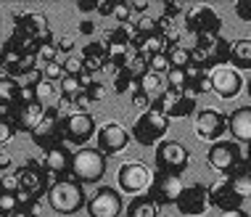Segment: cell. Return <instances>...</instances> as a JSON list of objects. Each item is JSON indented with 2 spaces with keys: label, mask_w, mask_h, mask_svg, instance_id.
Returning a JSON list of instances; mask_svg holds the SVG:
<instances>
[{
  "label": "cell",
  "mask_w": 251,
  "mask_h": 217,
  "mask_svg": "<svg viewBox=\"0 0 251 217\" xmlns=\"http://www.w3.org/2000/svg\"><path fill=\"white\" fill-rule=\"evenodd\" d=\"M132 104L135 106H138L140 108V111H148V108H151L153 104H151V101H148L146 96H143V93H138V90H132Z\"/></svg>",
  "instance_id": "50"
},
{
  "label": "cell",
  "mask_w": 251,
  "mask_h": 217,
  "mask_svg": "<svg viewBox=\"0 0 251 217\" xmlns=\"http://www.w3.org/2000/svg\"><path fill=\"white\" fill-rule=\"evenodd\" d=\"M148 69L156 72V74H164L169 72V61H167V53H159V56H151V61H148Z\"/></svg>",
  "instance_id": "45"
},
{
  "label": "cell",
  "mask_w": 251,
  "mask_h": 217,
  "mask_svg": "<svg viewBox=\"0 0 251 217\" xmlns=\"http://www.w3.org/2000/svg\"><path fill=\"white\" fill-rule=\"evenodd\" d=\"M96 119L90 111H72L61 122V140L69 146H85L96 135Z\"/></svg>",
  "instance_id": "8"
},
{
  "label": "cell",
  "mask_w": 251,
  "mask_h": 217,
  "mask_svg": "<svg viewBox=\"0 0 251 217\" xmlns=\"http://www.w3.org/2000/svg\"><path fill=\"white\" fill-rule=\"evenodd\" d=\"M61 122H64V114L58 111V106H48L43 111V119L37 122V127L29 133L32 143L37 148H45V151L56 143H64L61 140Z\"/></svg>",
  "instance_id": "12"
},
{
  "label": "cell",
  "mask_w": 251,
  "mask_h": 217,
  "mask_svg": "<svg viewBox=\"0 0 251 217\" xmlns=\"http://www.w3.org/2000/svg\"><path fill=\"white\" fill-rule=\"evenodd\" d=\"M111 16L117 19L119 24H130V19H132L130 3H114V13H111Z\"/></svg>",
  "instance_id": "46"
},
{
  "label": "cell",
  "mask_w": 251,
  "mask_h": 217,
  "mask_svg": "<svg viewBox=\"0 0 251 217\" xmlns=\"http://www.w3.org/2000/svg\"><path fill=\"white\" fill-rule=\"evenodd\" d=\"M206 162H209V167L217 169L225 178V175H233L246 162V154H243L241 143H235V140H217L206 151Z\"/></svg>",
  "instance_id": "7"
},
{
  "label": "cell",
  "mask_w": 251,
  "mask_h": 217,
  "mask_svg": "<svg viewBox=\"0 0 251 217\" xmlns=\"http://www.w3.org/2000/svg\"><path fill=\"white\" fill-rule=\"evenodd\" d=\"M153 108H159L167 119H182L196 111V96L188 90H164L159 101H153Z\"/></svg>",
  "instance_id": "13"
},
{
  "label": "cell",
  "mask_w": 251,
  "mask_h": 217,
  "mask_svg": "<svg viewBox=\"0 0 251 217\" xmlns=\"http://www.w3.org/2000/svg\"><path fill=\"white\" fill-rule=\"evenodd\" d=\"M230 66L233 69H251V37L235 40L230 45Z\"/></svg>",
  "instance_id": "28"
},
{
  "label": "cell",
  "mask_w": 251,
  "mask_h": 217,
  "mask_svg": "<svg viewBox=\"0 0 251 217\" xmlns=\"http://www.w3.org/2000/svg\"><path fill=\"white\" fill-rule=\"evenodd\" d=\"M159 204L148 193H140L127 204V217H159Z\"/></svg>",
  "instance_id": "29"
},
{
  "label": "cell",
  "mask_w": 251,
  "mask_h": 217,
  "mask_svg": "<svg viewBox=\"0 0 251 217\" xmlns=\"http://www.w3.org/2000/svg\"><path fill=\"white\" fill-rule=\"evenodd\" d=\"M43 111L45 108L40 106L37 101H32V104H13L5 114L11 117L16 133H32L37 127V122L43 119Z\"/></svg>",
  "instance_id": "22"
},
{
  "label": "cell",
  "mask_w": 251,
  "mask_h": 217,
  "mask_svg": "<svg viewBox=\"0 0 251 217\" xmlns=\"http://www.w3.org/2000/svg\"><path fill=\"white\" fill-rule=\"evenodd\" d=\"M246 162L251 164V143H249V154H246Z\"/></svg>",
  "instance_id": "59"
},
{
  "label": "cell",
  "mask_w": 251,
  "mask_h": 217,
  "mask_svg": "<svg viewBox=\"0 0 251 217\" xmlns=\"http://www.w3.org/2000/svg\"><path fill=\"white\" fill-rule=\"evenodd\" d=\"M13 135H16V127H13L11 117L5 111H0V148H3L5 143H11Z\"/></svg>",
  "instance_id": "40"
},
{
  "label": "cell",
  "mask_w": 251,
  "mask_h": 217,
  "mask_svg": "<svg viewBox=\"0 0 251 217\" xmlns=\"http://www.w3.org/2000/svg\"><path fill=\"white\" fill-rule=\"evenodd\" d=\"M37 77L48 80V82H61V77H64V66H61L58 61H50V64H40Z\"/></svg>",
  "instance_id": "37"
},
{
  "label": "cell",
  "mask_w": 251,
  "mask_h": 217,
  "mask_svg": "<svg viewBox=\"0 0 251 217\" xmlns=\"http://www.w3.org/2000/svg\"><path fill=\"white\" fill-rule=\"evenodd\" d=\"M212 90V69H201V66H188V93L201 96V93Z\"/></svg>",
  "instance_id": "27"
},
{
  "label": "cell",
  "mask_w": 251,
  "mask_h": 217,
  "mask_svg": "<svg viewBox=\"0 0 251 217\" xmlns=\"http://www.w3.org/2000/svg\"><path fill=\"white\" fill-rule=\"evenodd\" d=\"M167 130H169V119L159 111V108L151 106L148 111H143L138 119H135L130 135L140 146H159L161 140H164Z\"/></svg>",
  "instance_id": "6"
},
{
  "label": "cell",
  "mask_w": 251,
  "mask_h": 217,
  "mask_svg": "<svg viewBox=\"0 0 251 217\" xmlns=\"http://www.w3.org/2000/svg\"><path fill=\"white\" fill-rule=\"evenodd\" d=\"M227 130L235 143H251V106H241L227 114Z\"/></svg>",
  "instance_id": "24"
},
{
  "label": "cell",
  "mask_w": 251,
  "mask_h": 217,
  "mask_svg": "<svg viewBox=\"0 0 251 217\" xmlns=\"http://www.w3.org/2000/svg\"><path fill=\"white\" fill-rule=\"evenodd\" d=\"M72 157H74V154L66 148V143H56V146H50L48 151H45L43 164L50 172L53 183L64 180V178H72Z\"/></svg>",
  "instance_id": "21"
},
{
  "label": "cell",
  "mask_w": 251,
  "mask_h": 217,
  "mask_svg": "<svg viewBox=\"0 0 251 217\" xmlns=\"http://www.w3.org/2000/svg\"><path fill=\"white\" fill-rule=\"evenodd\" d=\"M16 178H19V193H26V196H48L50 186H53V178L50 172L45 169V164L40 159H26L22 167L16 169Z\"/></svg>",
  "instance_id": "5"
},
{
  "label": "cell",
  "mask_w": 251,
  "mask_h": 217,
  "mask_svg": "<svg viewBox=\"0 0 251 217\" xmlns=\"http://www.w3.org/2000/svg\"><path fill=\"white\" fill-rule=\"evenodd\" d=\"M98 13H100V16H111V13H114V0H108V3H98Z\"/></svg>",
  "instance_id": "54"
},
{
  "label": "cell",
  "mask_w": 251,
  "mask_h": 217,
  "mask_svg": "<svg viewBox=\"0 0 251 217\" xmlns=\"http://www.w3.org/2000/svg\"><path fill=\"white\" fill-rule=\"evenodd\" d=\"M167 61H169V69H188L191 66V51L182 48V45H172L167 51Z\"/></svg>",
  "instance_id": "34"
},
{
  "label": "cell",
  "mask_w": 251,
  "mask_h": 217,
  "mask_svg": "<svg viewBox=\"0 0 251 217\" xmlns=\"http://www.w3.org/2000/svg\"><path fill=\"white\" fill-rule=\"evenodd\" d=\"M19 207V193H3L0 191V215L11 217Z\"/></svg>",
  "instance_id": "41"
},
{
  "label": "cell",
  "mask_w": 251,
  "mask_h": 217,
  "mask_svg": "<svg viewBox=\"0 0 251 217\" xmlns=\"http://www.w3.org/2000/svg\"><path fill=\"white\" fill-rule=\"evenodd\" d=\"M241 204H243V199L233 191L227 175L220 178L214 186H209V207H217L220 212H230V209H241Z\"/></svg>",
  "instance_id": "23"
},
{
  "label": "cell",
  "mask_w": 251,
  "mask_h": 217,
  "mask_svg": "<svg viewBox=\"0 0 251 217\" xmlns=\"http://www.w3.org/2000/svg\"><path fill=\"white\" fill-rule=\"evenodd\" d=\"M227 180H230L233 191L238 193L241 199H249V196H251V164H249V162H243L233 175H227Z\"/></svg>",
  "instance_id": "30"
},
{
  "label": "cell",
  "mask_w": 251,
  "mask_h": 217,
  "mask_svg": "<svg viewBox=\"0 0 251 217\" xmlns=\"http://www.w3.org/2000/svg\"><path fill=\"white\" fill-rule=\"evenodd\" d=\"M77 8L79 11H98V3H96V0H79V3H77Z\"/></svg>",
  "instance_id": "53"
},
{
  "label": "cell",
  "mask_w": 251,
  "mask_h": 217,
  "mask_svg": "<svg viewBox=\"0 0 251 217\" xmlns=\"http://www.w3.org/2000/svg\"><path fill=\"white\" fill-rule=\"evenodd\" d=\"M87 106H90V101H87L85 93H79V96L72 101V111H87Z\"/></svg>",
  "instance_id": "51"
},
{
  "label": "cell",
  "mask_w": 251,
  "mask_h": 217,
  "mask_svg": "<svg viewBox=\"0 0 251 217\" xmlns=\"http://www.w3.org/2000/svg\"><path fill=\"white\" fill-rule=\"evenodd\" d=\"M233 11L241 22H251V0H235Z\"/></svg>",
  "instance_id": "48"
},
{
  "label": "cell",
  "mask_w": 251,
  "mask_h": 217,
  "mask_svg": "<svg viewBox=\"0 0 251 217\" xmlns=\"http://www.w3.org/2000/svg\"><path fill=\"white\" fill-rule=\"evenodd\" d=\"M85 96H87V101H90V104H96V101H103V98H106V85L98 82V80H93V82L85 87Z\"/></svg>",
  "instance_id": "43"
},
{
  "label": "cell",
  "mask_w": 251,
  "mask_h": 217,
  "mask_svg": "<svg viewBox=\"0 0 251 217\" xmlns=\"http://www.w3.org/2000/svg\"><path fill=\"white\" fill-rule=\"evenodd\" d=\"M0 191H3V193H19V178H16V172H8V175H3V178H0Z\"/></svg>",
  "instance_id": "47"
},
{
  "label": "cell",
  "mask_w": 251,
  "mask_h": 217,
  "mask_svg": "<svg viewBox=\"0 0 251 217\" xmlns=\"http://www.w3.org/2000/svg\"><path fill=\"white\" fill-rule=\"evenodd\" d=\"M106 175V157L98 148H77L72 157V178L79 186L87 183H100V178Z\"/></svg>",
  "instance_id": "4"
},
{
  "label": "cell",
  "mask_w": 251,
  "mask_h": 217,
  "mask_svg": "<svg viewBox=\"0 0 251 217\" xmlns=\"http://www.w3.org/2000/svg\"><path fill=\"white\" fill-rule=\"evenodd\" d=\"M11 35H19L24 40H29V43H40L45 35H50L48 29V19H45V13H35V11H22L13 16V32Z\"/></svg>",
  "instance_id": "16"
},
{
  "label": "cell",
  "mask_w": 251,
  "mask_h": 217,
  "mask_svg": "<svg viewBox=\"0 0 251 217\" xmlns=\"http://www.w3.org/2000/svg\"><path fill=\"white\" fill-rule=\"evenodd\" d=\"M11 167V157L5 151H0V169H8Z\"/></svg>",
  "instance_id": "58"
},
{
  "label": "cell",
  "mask_w": 251,
  "mask_h": 217,
  "mask_svg": "<svg viewBox=\"0 0 251 217\" xmlns=\"http://www.w3.org/2000/svg\"><path fill=\"white\" fill-rule=\"evenodd\" d=\"M48 204L53 212L58 215H77L79 209L87 204L85 199V191L74 178H64V180H56L48 191Z\"/></svg>",
  "instance_id": "3"
},
{
  "label": "cell",
  "mask_w": 251,
  "mask_h": 217,
  "mask_svg": "<svg viewBox=\"0 0 251 217\" xmlns=\"http://www.w3.org/2000/svg\"><path fill=\"white\" fill-rule=\"evenodd\" d=\"M175 207H177V212L185 215V217L203 215L209 209V186H203V183H191V186H185L180 191L177 201H175Z\"/></svg>",
  "instance_id": "19"
},
{
  "label": "cell",
  "mask_w": 251,
  "mask_h": 217,
  "mask_svg": "<svg viewBox=\"0 0 251 217\" xmlns=\"http://www.w3.org/2000/svg\"><path fill=\"white\" fill-rule=\"evenodd\" d=\"M132 24H135V32H138V35H156V32H159L156 29V19H151L148 13H143V16Z\"/></svg>",
  "instance_id": "42"
},
{
  "label": "cell",
  "mask_w": 251,
  "mask_h": 217,
  "mask_svg": "<svg viewBox=\"0 0 251 217\" xmlns=\"http://www.w3.org/2000/svg\"><path fill=\"white\" fill-rule=\"evenodd\" d=\"M220 217H251V215L243 212V209H230V212H222Z\"/></svg>",
  "instance_id": "57"
},
{
  "label": "cell",
  "mask_w": 251,
  "mask_h": 217,
  "mask_svg": "<svg viewBox=\"0 0 251 217\" xmlns=\"http://www.w3.org/2000/svg\"><path fill=\"white\" fill-rule=\"evenodd\" d=\"M87 215L90 217H119L125 212V201H122V193L111 186H100L96 193L87 199Z\"/></svg>",
  "instance_id": "15"
},
{
  "label": "cell",
  "mask_w": 251,
  "mask_h": 217,
  "mask_svg": "<svg viewBox=\"0 0 251 217\" xmlns=\"http://www.w3.org/2000/svg\"><path fill=\"white\" fill-rule=\"evenodd\" d=\"M185 29L193 37H209L222 32V19L212 5H191L185 8Z\"/></svg>",
  "instance_id": "9"
},
{
  "label": "cell",
  "mask_w": 251,
  "mask_h": 217,
  "mask_svg": "<svg viewBox=\"0 0 251 217\" xmlns=\"http://www.w3.org/2000/svg\"><path fill=\"white\" fill-rule=\"evenodd\" d=\"M148 61H151V58H148V56H143V53H132L130 64H127L125 69L130 72L135 80H138V77H143V74L148 72Z\"/></svg>",
  "instance_id": "38"
},
{
  "label": "cell",
  "mask_w": 251,
  "mask_h": 217,
  "mask_svg": "<svg viewBox=\"0 0 251 217\" xmlns=\"http://www.w3.org/2000/svg\"><path fill=\"white\" fill-rule=\"evenodd\" d=\"M180 13H185V5H182V3H164V13H161V16L177 19Z\"/></svg>",
  "instance_id": "49"
},
{
  "label": "cell",
  "mask_w": 251,
  "mask_h": 217,
  "mask_svg": "<svg viewBox=\"0 0 251 217\" xmlns=\"http://www.w3.org/2000/svg\"><path fill=\"white\" fill-rule=\"evenodd\" d=\"M243 87V77L238 69L233 66H217L212 69V93H217L220 98H235Z\"/></svg>",
  "instance_id": "20"
},
{
  "label": "cell",
  "mask_w": 251,
  "mask_h": 217,
  "mask_svg": "<svg viewBox=\"0 0 251 217\" xmlns=\"http://www.w3.org/2000/svg\"><path fill=\"white\" fill-rule=\"evenodd\" d=\"M193 130L201 140H209V143H217V140L225 135L227 130V117L217 108H201L193 119Z\"/></svg>",
  "instance_id": "18"
},
{
  "label": "cell",
  "mask_w": 251,
  "mask_h": 217,
  "mask_svg": "<svg viewBox=\"0 0 251 217\" xmlns=\"http://www.w3.org/2000/svg\"><path fill=\"white\" fill-rule=\"evenodd\" d=\"M167 90H188V69H169L164 74Z\"/></svg>",
  "instance_id": "35"
},
{
  "label": "cell",
  "mask_w": 251,
  "mask_h": 217,
  "mask_svg": "<svg viewBox=\"0 0 251 217\" xmlns=\"http://www.w3.org/2000/svg\"><path fill=\"white\" fill-rule=\"evenodd\" d=\"M230 45L222 35H209V37H196L191 48V64L201 69H217V66L230 64Z\"/></svg>",
  "instance_id": "2"
},
{
  "label": "cell",
  "mask_w": 251,
  "mask_h": 217,
  "mask_svg": "<svg viewBox=\"0 0 251 217\" xmlns=\"http://www.w3.org/2000/svg\"><path fill=\"white\" fill-rule=\"evenodd\" d=\"M135 90L143 93V96L153 104V101H159V96L167 90V85H164V77H161V74H156V72L148 69L143 77L135 80Z\"/></svg>",
  "instance_id": "25"
},
{
  "label": "cell",
  "mask_w": 251,
  "mask_h": 217,
  "mask_svg": "<svg viewBox=\"0 0 251 217\" xmlns=\"http://www.w3.org/2000/svg\"><path fill=\"white\" fill-rule=\"evenodd\" d=\"M79 58H82V66L87 74H96L100 69H106V45L103 43H87Z\"/></svg>",
  "instance_id": "26"
},
{
  "label": "cell",
  "mask_w": 251,
  "mask_h": 217,
  "mask_svg": "<svg viewBox=\"0 0 251 217\" xmlns=\"http://www.w3.org/2000/svg\"><path fill=\"white\" fill-rule=\"evenodd\" d=\"M35 53H37V61L40 64H50V61H58V48L56 43H53V35H45L40 43L35 45Z\"/></svg>",
  "instance_id": "33"
},
{
  "label": "cell",
  "mask_w": 251,
  "mask_h": 217,
  "mask_svg": "<svg viewBox=\"0 0 251 217\" xmlns=\"http://www.w3.org/2000/svg\"><path fill=\"white\" fill-rule=\"evenodd\" d=\"M32 87H35V101L43 108L53 106V101L58 98L56 82H48V80H43V77H35V80H32Z\"/></svg>",
  "instance_id": "31"
},
{
  "label": "cell",
  "mask_w": 251,
  "mask_h": 217,
  "mask_svg": "<svg viewBox=\"0 0 251 217\" xmlns=\"http://www.w3.org/2000/svg\"><path fill=\"white\" fill-rule=\"evenodd\" d=\"M117 183H119V191L125 193H132V196L148 193V188L153 183V169H148V164H143V162H125L117 172Z\"/></svg>",
  "instance_id": "10"
},
{
  "label": "cell",
  "mask_w": 251,
  "mask_h": 217,
  "mask_svg": "<svg viewBox=\"0 0 251 217\" xmlns=\"http://www.w3.org/2000/svg\"><path fill=\"white\" fill-rule=\"evenodd\" d=\"M246 90H249V96H251V77H249V82H246Z\"/></svg>",
  "instance_id": "60"
},
{
  "label": "cell",
  "mask_w": 251,
  "mask_h": 217,
  "mask_svg": "<svg viewBox=\"0 0 251 217\" xmlns=\"http://www.w3.org/2000/svg\"><path fill=\"white\" fill-rule=\"evenodd\" d=\"M191 164V151L180 143V140H161L156 146V167L159 172L169 175H182Z\"/></svg>",
  "instance_id": "11"
},
{
  "label": "cell",
  "mask_w": 251,
  "mask_h": 217,
  "mask_svg": "<svg viewBox=\"0 0 251 217\" xmlns=\"http://www.w3.org/2000/svg\"><path fill=\"white\" fill-rule=\"evenodd\" d=\"M127 90H135V77L127 69H119L114 74V93H127Z\"/></svg>",
  "instance_id": "39"
},
{
  "label": "cell",
  "mask_w": 251,
  "mask_h": 217,
  "mask_svg": "<svg viewBox=\"0 0 251 217\" xmlns=\"http://www.w3.org/2000/svg\"><path fill=\"white\" fill-rule=\"evenodd\" d=\"M130 8L138 11V13H143V11H148V3H146V0H135V3H130Z\"/></svg>",
  "instance_id": "56"
},
{
  "label": "cell",
  "mask_w": 251,
  "mask_h": 217,
  "mask_svg": "<svg viewBox=\"0 0 251 217\" xmlns=\"http://www.w3.org/2000/svg\"><path fill=\"white\" fill-rule=\"evenodd\" d=\"M19 90H22L19 80L8 77V74H0V106H3L5 111L19 101Z\"/></svg>",
  "instance_id": "32"
},
{
  "label": "cell",
  "mask_w": 251,
  "mask_h": 217,
  "mask_svg": "<svg viewBox=\"0 0 251 217\" xmlns=\"http://www.w3.org/2000/svg\"><path fill=\"white\" fill-rule=\"evenodd\" d=\"M79 32H82V35H93V32H96V24L85 19V22H79Z\"/></svg>",
  "instance_id": "55"
},
{
  "label": "cell",
  "mask_w": 251,
  "mask_h": 217,
  "mask_svg": "<svg viewBox=\"0 0 251 217\" xmlns=\"http://www.w3.org/2000/svg\"><path fill=\"white\" fill-rule=\"evenodd\" d=\"M132 140V135L127 133L125 125H119V122H106L103 127H98L96 130V143H98V151L103 154V157H117L127 148V143Z\"/></svg>",
  "instance_id": "14"
},
{
  "label": "cell",
  "mask_w": 251,
  "mask_h": 217,
  "mask_svg": "<svg viewBox=\"0 0 251 217\" xmlns=\"http://www.w3.org/2000/svg\"><path fill=\"white\" fill-rule=\"evenodd\" d=\"M182 188H185V183H182L180 175H169V172H159V169H156L153 183H151V188H148V196H151L159 207H169V204L177 201Z\"/></svg>",
  "instance_id": "17"
},
{
  "label": "cell",
  "mask_w": 251,
  "mask_h": 217,
  "mask_svg": "<svg viewBox=\"0 0 251 217\" xmlns=\"http://www.w3.org/2000/svg\"><path fill=\"white\" fill-rule=\"evenodd\" d=\"M0 69L8 77H29L32 72L40 69V61H37V53H35V43L19 37V35H11L8 40L3 43V51H0Z\"/></svg>",
  "instance_id": "1"
},
{
  "label": "cell",
  "mask_w": 251,
  "mask_h": 217,
  "mask_svg": "<svg viewBox=\"0 0 251 217\" xmlns=\"http://www.w3.org/2000/svg\"><path fill=\"white\" fill-rule=\"evenodd\" d=\"M61 66H64V74H69V77H79V74L85 72L82 58H79V56H69V58L64 61V64H61Z\"/></svg>",
  "instance_id": "44"
},
{
  "label": "cell",
  "mask_w": 251,
  "mask_h": 217,
  "mask_svg": "<svg viewBox=\"0 0 251 217\" xmlns=\"http://www.w3.org/2000/svg\"><path fill=\"white\" fill-rule=\"evenodd\" d=\"M19 209H22L26 217H40V215H43V199L19 193Z\"/></svg>",
  "instance_id": "36"
},
{
  "label": "cell",
  "mask_w": 251,
  "mask_h": 217,
  "mask_svg": "<svg viewBox=\"0 0 251 217\" xmlns=\"http://www.w3.org/2000/svg\"><path fill=\"white\" fill-rule=\"evenodd\" d=\"M56 48H58V53H69L72 48H74V37H69V35H64L56 43Z\"/></svg>",
  "instance_id": "52"
}]
</instances>
